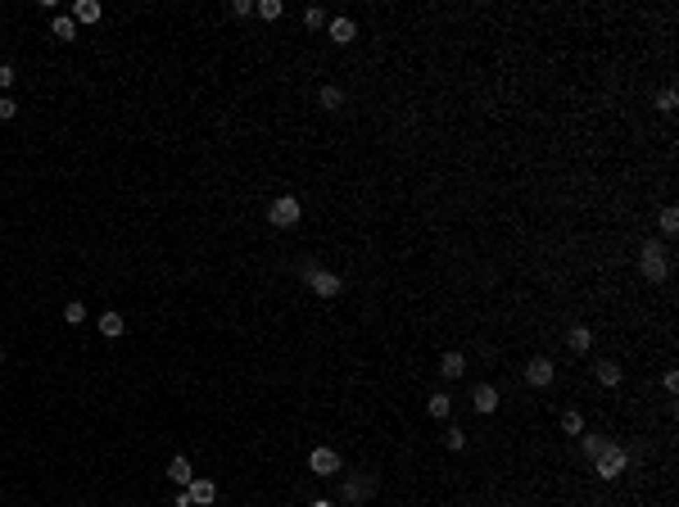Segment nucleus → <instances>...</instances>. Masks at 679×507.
Listing matches in <instances>:
<instances>
[{
	"label": "nucleus",
	"instance_id": "393cba45",
	"mask_svg": "<svg viewBox=\"0 0 679 507\" xmlns=\"http://www.w3.org/2000/svg\"><path fill=\"white\" fill-rule=\"evenodd\" d=\"M444 444H448V448H453V453H457V448H466V430H457V426H448V435H444Z\"/></svg>",
	"mask_w": 679,
	"mask_h": 507
},
{
	"label": "nucleus",
	"instance_id": "f03ea898",
	"mask_svg": "<svg viewBox=\"0 0 679 507\" xmlns=\"http://www.w3.org/2000/svg\"><path fill=\"white\" fill-rule=\"evenodd\" d=\"M303 281H308V290L322 294V299H336V294L344 290V281H340L336 272H327L322 263H303Z\"/></svg>",
	"mask_w": 679,
	"mask_h": 507
},
{
	"label": "nucleus",
	"instance_id": "f8f14e48",
	"mask_svg": "<svg viewBox=\"0 0 679 507\" xmlns=\"http://www.w3.org/2000/svg\"><path fill=\"white\" fill-rule=\"evenodd\" d=\"M168 476H172V480H177V490H186V485L190 480H195V471H190V462H186V457H172V462H168Z\"/></svg>",
	"mask_w": 679,
	"mask_h": 507
},
{
	"label": "nucleus",
	"instance_id": "6e6552de",
	"mask_svg": "<svg viewBox=\"0 0 679 507\" xmlns=\"http://www.w3.org/2000/svg\"><path fill=\"white\" fill-rule=\"evenodd\" d=\"M471 408H476V413H494V408H499V390L480 380V385L471 390Z\"/></svg>",
	"mask_w": 679,
	"mask_h": 507
},
{
	"label": "nucleus",
	"instance_id": "c756f323",
	"mask_svg": "<svg viewBox=\"0 0 679 507\" xmlns=\"http://www.w3.org/2000/svg\"><path fill=\"white\" fill-rule=\"evenodd\" d=\"M231 14H236V18H250L254 5H250V0H231Z\"/></svg>",
	"mask_w": 679,
	"mask_h": 507
},
{
	"label": "nucleus",
	"instance_id": "7c9ffc66",
	"mask_svg": "<svg viewBox=\"0 0 679 507\" xmlns=\"http://www.w3.org/2000/svg\"><path fill=\"white\" fill-rule=\"evenodd\" d=\"M308 507H340V503H327V499H317V503H308Z\"/></svg>",
	"mask_w": 679,
	"mask_h": 507
},
{
	"label": "nucleus",
	"instance_id": "ddd939ff",
	"mask_svg": "<svg viewBox=\"0 0 679 507\" xmlns=\"http://www.w3.org/2000/svg\"><path fill=\"white\" fill-rule=\"evenodd\" d=\"M439 371H444L448 380H457V376H462V371H466V358H462V353H457V349H448L444 358H439Z\"/></svg>",
	"mask_w": 679,
	"mask_h": 507
},
{
	"label": "nucleus",
	"instance_id": "20e7f679",
	"mask_svg": "<svg viewBox=\"0 0 679 507\" xmlns=\"http://www.w3.org/2000/svg\"><path fill=\"white\" fill-rule=\"evenodd\" d=\"M299 213H303V208H299V199H294V195H281V199H272V208H267V222H272V227H281V231H285V227H294V222H299Z\"/></svg>",
	"mask_w": 679,
	"mask_h": 507
},
{
	"label": "nucleus",
	"instance_id": "f3484780",
	"mask_svg": "<svg viewBox=\"0 0 679 507\" xmlns=\"http://www.w3.org/2000/svg\"><path fill=\"white\" fill-rule=\"evenodd\" d=\"M50 32L59 36V41H73V36H78V23H73V14H59V18L50 23Z\"/></svg>",
	"mask_w": 679,
	"mask_h": 507
},
{
	"label": "nucleus",
	"instance_id": "b1692460",
	"mask_svg": "<svg viewBox=\"0 0 679 507\" xmlns=\"http://www.w3.org/2000/svg\"><path fill=\"white\" fill-rule=\"evenodd\" d=\"M258 18H267V23L281 18V0H258Z\"/></svg>",
	"mask_w": 679,
	"mask_h": 507
},
{
	"label": "nucleus",
	"instance_id": "9b49d317",
	"mask_svg": "<svg viewBox=\"0 0 679 507\" xmlns=\"http://www.w3.org/2000/svg\"><path fill=\"white\" fill-rule=\"evenodd\" d=\"M371 494H376V480H371V476H362V480H344V499H371Z\"/></svg>",
	"mask_w": 679,
	"mask_h": 507
},
{
	"label": "nucleus",
	"instance_id": "1a4fd4ad",
	"mask_svg": "<svg viewBox=\"0 0 679 507\" xmlns=\"http://www.w3.org/2000/svg\"><path fill=\"white\" fill-rule=\"evenodd\" d=\"M327 32H331V41H336V45H349L353 36H358V27H353V18H331Z\"/></svg>",
	"mask_w": 679,
	"mask_h": 507
},
{
	"label": "nucleus",
	"instance_id": "9d476101",
	"mask_svg": "<svg viewBox=\"0 0 679 507\" xmlns=\"http://www.w3.org/2000/svg\"><path fill=\"white\" fill-rule=\"evenodd\" d=\"M594 376H598V385L616 390L620 380H625V371H620V362H598V367H594Z\"/></svg>",
	"mask_w": 679,
	"mask_h": 507
},
{
	"label": "nucleus",
	"instance_id": "5701e85b",
	"mask_svg": "<svg viewBox=\"0 0 679 507\" xmlns=\"http://www.w3.org/2000/svg\"><path fill=\"white\" fill-rule=\"evenodd\" d=\"M303 27H313V32H317V27H327V9H303Z\"/></svg>",
	"mask_w": 679,
	"mask_h": 507
},
{
	"label": "nucleus",
	"instance_id": "a211bd4d",
	"mask_svg": "<svg viewBox=\"0 0 679 507\" xmlns=\"http://www.w3.org/2000/svg\"><path fill=\"white\" fill-rule=\"evenodd\" d=\"M562 430H566V435H585V417H580V408H566V413H562Z\"/></svg>",
	"mask_w": 679,
	"mask_h": 507
},
{
	"label": "nucleus",
	"instance_id": "2eb2a0df",
	"mask_svg": "<svg viewBox=\"0 0 679 507\" xmlns=\"http://www.w3.org/2000/svg\"><path fill=\"white\" fill-rule=\"evenodd\" d=\"M73 23H100V5L95 0H78L73 5Z\"/></svg>",
	"mask_w": 679,
	"mask_h": 507
},
{
	"label": "nucleus",
	"instance_id": "4468645a",
	"mask_svg": "<svg viewBox=\"0 0 679 507\" xmlns=\"http://www.w3.org/2000/svg\"><path fill=\"white\" fill-rule=\"evenodd\" d=\"M122 331H127V322H122V313H104V317H100V336H104V340H118Z\"/></svg>",
	"mask_w": 679,
	"mask_h": 507
},
{
	"label": "nucleus",
	"instance_id": "7ed1b4c3",
	"mask_svg": "<svg viewBox=\"0 0 679 507\" xmlns=\"http://www.w3.org/2000/svg\"><path fill=\"white\" fill-rule=\"evenodd\" d=\"M625 466H629V453H625L620 444H607V448H602V453L594 457V471L602 476V480H616V476L625 471Z\"/></svg>",
	"mask_w": 679,
	"mask_h": 507
},
{
	"label": "nucleus",
	"instance_id": "6ab92c4d",
	"mask_svg": "<svg viewBox=\"0 0 679 507\" xmlns=\"http://www.w3.org/2000/svg\"><path fill=\"white\" fill-rule=\"evenodd\" d=\"M426 413L430 417H448V413H453V399H448V394H430L426 399Z\"/></svg>",
	"mask_w": 679,
	"mask_h": 507
},
{
	"label": "nucleus",
	"instance_id": "39448f33",
	"mask_svg": "<svg viewBox=\"0 0 679 507\" xmlns=\"http://www.w3.org/2000/svg\"><path fill=\"white\" fill-rule=\"evenodd\" d=\"M308 466H313V476H340V453L322 444V448L308 453Z\"/></svg>",
	"mask_w": 679,
	"mask_h": 507
},
{
	"label": "nucleus",
	"instance_id": "423d86ee",
	"mask_svg": "<svg viewBox=\"0 0 679 507\" xmlns=\"http://www.w3.org/2000/svg\"><path fill=\"white\" fill-rule=\"evenodd\" d=\"M525 385L548 390V385H552V362H548V358H530V362H525Z\"/></svg>",
	"mask_w": 679,
	"mask_h": 507
},
{
	"label": "nucleus",
	"instance_id": "0eeeda50",
	"mask_svg": "<svg viewBox=\"0 0 679 507\" xmlns=\"http://www.w3.org/2000/svg\"><path fill=\"white\" fill-rule=\"evenodd\" d=\"M186 494H190V507H208V503L217 499V485L204 480V476H195V480L186 485Z\"/></svg>",
	"mask_w": 679,
	"mask_h": 507
},
{
	"label": "nucleus",
	"instance_id": "a878e982",
	"mask_svg": "<svg viewBox=\"0 0 679 507\" xmlns=\"http://www.w3.org/2000/svg\"><path fill=\"white\" fill-rule=\"evenodd\" d=\"M607 444H611V439H602V435H585V453H589V457H598Z\"/></svg>",
	"mask_w": 679,
	"mask_h": 507
},
{
	"label": "nucleus",
	"instance_id": "dca6fc26",
	"mask_svg": "<svg viewBox=\"0 0 679 507\" xmlns=\"http://www.w3.org/2000/svg\"><path fill=\"white\" fill-rule=\"evenodd\" d=\"M566 344H571L576 353H585L589 344H594V331H589V327H571V331H566Z\"/></svg>",
	"mask_w": 679,
	"mask_h": 507
},
{
	"label": "nucleus",
	"instance_id": "aec40b11",
	"mask_svg": "<svg viewBox=\"0 0 679 507\" xmlns=\"http://www.w3.org/2000/svg\"><path fill=\"white\" fill-rule=\"evenodd\" d=\"M657 222H662V231H666V236H675V231H679V208H675V204H666Z\"/></svg>",
	"mask_w": 679,
	"mask_h": 507
},
{
	"label": "nucleus",
	"instance_id": "bb28decb",
	"mask_svg": "<svg viewBox=\"0 0 679 507\" xmlns=\"http://www.w3.org/2000/svg\"><path fill=\"white\" fill-rule=\"evenodd\" d=\"M675 104H679L675 91H662V95H657V109H662V113H675Z\"/></svg>",
	"mask_w": 679,
	"mask_h": 507
},
{
	"label": "nucleus",
	"instance_id": "4be33fe9",
	"mask_svg": "<svg viewBox=\"0 0 679 507\" xmlns=\"http://www.w3.org/2000/svg\"><path fill=\"white\" fill-rule=\"evenodd\" d=\"M64 322H69V327H78V322H86V308H82L78 299H69V304H64Z\"/></svg>",
	"mask_w": 679,
	"mask_h": 507
},
{
	"label": "nucleus",
	"instance_id": "c85d7f7f",
	"mask_svg": "<svg viewBox=\"0 0 679 507\" xmlns=\"http://www.w3.org/2000/svg\"><path fill=\"white\" fill-rule=\"evenodd\" d=\"M14 78H18V73L9 69V64H0V91H9V86H14Z\"/></svg>",
	"mask_w": 679,
	"mask_h": 507
},
{
	"label": "nucleus",
	"instance_id": "2f4dec72",
	"mask_svg": "<svg viewBox=\"0 0 679 507\" xmlns=\"http://www.w3.org/2000/svg\"><path fill=\"white\" fill-rule=\"evenodd\" d=\"M0 362H5V358H0Z\"/></svg>",
	"mask_w": 679,
	"mask_h": 507
},
{
	"label": "nucleus",
	"instance_id": "f257e3e1",
	"mask_svg": "<svg viewBox=\"0 0 679 507\" xmlns=\"http://www.w3.org/2000/svg\"><path fill=\"white\" fill-rule=\"evenodd\" d=\"M638 272H643L652 285H662L666 276H671V250L657 245V241H648L643 250H638Z\"/></svg>",
	"mask_w": 679,
	"mask_h": 507
},
{
	"label": "nucleus",
	"instance_id": "cd10ccee",
	"mask_svg": "<svg viewBox=\"0 0 679 507\" xmlns=\"http://www.w3.org/2000/svg\"><path fill=\"white\" fill-rule=\"evenodd\" d=\"M14 113H18V104L9 100V95H0V122H9V118H14Z\"/></svg>",
	"mask_w": 679,
	"mask_h": 507
},
{
	"label": "nucleus",
	"instance_id": "412c9836",
	"mask_svg": "<svg viewBox=\"0 0 679 507\" xmlns=\"http://www.w3.org/2000/svg\"><path fill=\"white\" fill-rule=\"evenodd\" d=\"M317 100H322V109H340V104H344V91H340V86H322Z\"/></svg>",
	"mask_w": 679,
	"mask_h": 507
}]
</instances>
